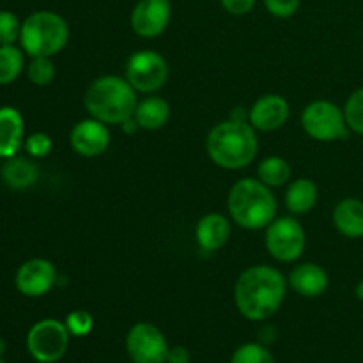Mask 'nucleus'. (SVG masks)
<instances>
[{
    "label": "nucleus",
    "mask_w": 363,
    "mask_h": 363,
    "mask_svg": "<svg viewBox=\"0 0 363 363\" xmlns=\"http://www.w3.org/2000/svg\"><path fill=\"white\" fill-rule=\"evenodd\" d=\"M287 286L286 277L277 268L250 266L234 284V305L248 321H266L282 307Z\"/></svg>",
    "instance_id": "nucleus-1"
},
{
    "label": "nucleus",
    "mask_w": 363,
    "mask_h": 363,
    "mask_svg": "<svg viewBox=\"0 0 363 363\" xmlns=\"http://www.w3.org/2000/svg\"><path fill=\"white\" fill-rule=\"evenodd\" d=\"M230 238V222L220 213H209V215L202 216L195 227V241H197L199 248L204 252H216Z\"/></svg>",
    "instance_id": "nucleus-17"
},
{
    "label": "nucleus",
    "mask_w": 363,
    "mask_h": 363,
    "mask_svg": "<svg viewBox=\"0 0 363 363\" xmlns=\"http://www.w3.org/2000/svg\"><path fill=\"white\" fill-rule=\"evenodd\" d=\"M133 119L137 121L140 130L158 131L169 123L170 119V105L167 99L160 96H147L140 99L135 108Z\"/></svg>",
    "instance_id": "nucleus-19"
},
{
    "label": "nucleus",
    "mask_w": 363,
    "mask_h": 363,
    "mask_svg": "<svg viewBox=\"0 0 363 363\" xmlns=\"http://www.w3.org/2000/svg\"><path fill=\"white\" fill-rule=\"evenodd\" d=\"M257 179L269 188L284 186L291 179V165L282 156H268L257 167Z\"/></svg>",
    "instance_id": "nucleus-22"
},
{
    "label": "nucleus",
    "mask_w": 363,
    "mask_h": 363,
    "mask_svg": "<svg viewBox=\"0 0 363 363\" xmlns=\"http://www.w3.org/2000/svg\"><path fill=\"white\" fill-rule=\"evenodd\" d=\"M289 103L280 94H264L248 110V123L255 131H277L289 119Z\"/></svg>",
    "instance_id": "nucleus-14"
},
{
    "label": "nucleus",
    "mask_w": 363,
    "mask_h": 363,
    "mask_svg": "<svg viewBox=\"0 0 363 363\" xmlns=\"http://www.w3.org/2000/svg\"><path fill=\"white\" fill-rule=\"evenodd\" d=\"M170 16H172L170 0H138L131 11V28L140 38H158L169 27Z\"/></svg>",
    "instance_id": "nucleus-12"
},
{
    "label": "nucleus",
    "mask_w": 363,
    "mask_h": 363,
    "mask_svg": "<svg viewBox=\"0 0 363 363\" xmlns=\"http://www.w3.org/2000/svg\"><path fill=\"white\" fill-rule=\"evenodd\" d=\"M301 126L305 133L318 142L344 140L350 135L344 108L328 99H318L305 106L301 113Z\"/></svg>",
    "instance_id": "nucleus-6"
},
{
    "label": "nucleus",
    "mask_w": 363,
    "mask_h": 363,
    "mask_svg": "<svg viewBox=\"0 0 363 363\" xmlns=\"http://www.w3.org/2000/svg\"><path fill=\"white\" fill-rule=\"evenodd\" d=\"M344 116L346 123L353 133L363 135V87L357 89L344 105Z\"/></svg>",
    "instance_id": "nucleus-26"
},
{
    "label": "nucleus",
    "mask_w": 363,
    "mask_h": 363,
    "mask_svg": "<svg viewBox=\"0 0 363 363\" xmlns=\"http://www.w3.org/2000/svg\"><path fill=\"white\" fill-rule=\"evenodd\" d=\"M230 363H275V358L264 344L247 342L234 351Z\"/></svg>",
    "instance_id": "nucleus-25"
},
{
    "label": "nucleus",
    "mask_w": 363,
    "mask_h": 363,
    "mask_svg": "<svg viewBox=\"0 0 363 363\" xmlns=\"http://www.w3.org/2000/svg\"><path fill=\"white\" fill-rule=\"evenodd\" d=\"M264 7L275 18H291L296 14L300 0H264Z\"/></svg>",
    "instance_id": "nucleus-30"
},
{
    "label": "nucleus",
    "mask_w": 363,
    "mask_h": 363,
    "mask_svg": "<svg viewBox=\"0 0 363 363\" xmlns=\"http://www.w3.org/2000/svg\"><path fill=\"white\" fill-rule=\"evenodd\" d=\"M57 284V269L46 259H28L18 268L14 286L18 293L27 298H41Z\"/></svg>",
    "instance_id": "nucleus-11"
},
{
    "label": "nucleus",
    "mask_w": 363,
    "mask_h": 363,
    "mask_svg": "<svg viewBox=\"0 0 363 363\" xmlns=\"http://www.w3.org/2000/svg\"><path fill=\"white\" fill-rule=\"evenodd\" d=\"M138 92L124 77L105 74L89 84L84 96L85 110L105 124H123L131 119L138 105Z\"/></svg>",
    "instance_id": "nucleus-3"
},
{
    "label": "nucleus",
    "mask_w": 363,
    "mask_h": 363,
    "mask_svg": "<svg viewBox=\"0 0 363 363\" xmlns=\"http://www.w3.org/2000/svg\"><path fill=\"white\" fill-rule=\"evenodd\" d=\"M287 284L303 298H318L328 289V273L315 262H303L291 272Z\"/></svg>",
    "instance_id": "nucleus-16"
},
{
    "label": "nucleus",
    "mask_w": 363,
    "mask_h": 363,
    "mask_svg": "<svg viewBox=\"0 0 363 363\" xmlns=\"http://www.w3.org/2000/svg\"><path fill=\"white\" fill-rule=\"evenodd\" d=\"M332 222L344 238L350 240L363 238V201L354 197L342 199L333 208Z\"/></svg>",
    "instance_id": "nucleus-18"
},
{
    "label": "nucleus",
    "mask_w": 363,
    "mask_h": 363,
    "mask_svg": "<svg viewBox=\"0 0 363 363\" xmlns=\"http://www.w3.org/2000/svg\"><path fill=\"white\" fill-rule=\"evenodd\" d=\"M25 67V52L16 45H0V85L18 80Z\"/></svg>",
    "instance_id": "nucleus-23"
},
{
    "label": "nucleus",
    "mask_w": 363,
    "mask_h": 363,
    "mask_svg": "<svg viewBox=\"0 0 363 363\" xmlns=\"http://www.w3.org/2000/svg\"><path fill=\"white\" fill-rule=\"evenodd\" d=\"M66 325L59 319H41L27 333V351L38 363H55L69 347Z\"/></svg>",
    "instance_id": "nucleus-8"
},
{
    "label": "nucleus",
    "mask_w": 363,
    "mask_h": 363,
    "mask_svg": "<svg viewBox=\"0 0 363 363\" xmlns=\"http://www.w3.org/2000/svg\"><path fill=\"white\" fill-rule=\"evenodd\" d=\"M108 124L89 117V119L78 121L69 133V144L77 155L84 158H96L101 156L110 147Z\"/></svg>",
    "instance_id": "nucleus-13"
},
{
    "label": "nucleus",
    "mask_w": 363,
    "mask_h": 363,
    "mask_svg": "<svg viewBox=\"0 0 363 363\" xmlns=\"http://www.w3.org/2000/svg\"><path fill=\"white\" fill-rule=\"evenodd\" d=\"M126 353L133 363H167L169 342L152 323H135L126 333Z\"/></svg>",
    "instance_id": "nucleus-10"
},
{
    "label": "nucleus",
    "mask_w": 363,
    "mask_h": 363,
    "mask_svg": "<svg viewBox=\"0 0 363 363\" xmlns=\"http://www.w3.org/2000/svg\"><path fill=\"white\" fill-rule=\"evenodd\" d=\"M23 149L30 158H46L53 149L52 137L48 133H43V131H35L25 138Z\"/></svg>",
    "instance_id": "nucleus-29"
},
{
    "label": "nucleus",
    "mask_w": 363,
    "mask_h": 363,
    "mask_svg": "<svg viewBox=\"0 0 363 363\" xmlns=\"http://www.w3.org/2000/svg\"><path fill=\"white\" fill-rule=\"evenodd\" d=\"M69 41V25L52 11H35L21 21L20 46L28 57H53Z\"/></svg>",
    "instance_id": "nucleus-5"
},
{
    "label": "nucleus",
    "mask_w": 363,
    "mask_h": 363,
    "mask_svg": "<svg viewBox=\"0 0 363 363\" xmlns=\"http://www.w3.org/2000/svg\"><path fill=\"white\" fill-rule=\"evenodd\" d=\"M169 62L155 50H138L131 53L124 66V78L142 94H155L169 80Z\"/></svg>",
    "instance_id": "nucleus-7"
},
{
    "label": "nucleus",
    "mask_w": 363,
    "mask_h": 363,
    "mask_svg": "<svg viewBox=\"0 0 363 363\" xmlns=\"http://www.w3.org/2000/svg\"><path fill=\"white\" fill-rule=\"evenodd\" d=\"M21 21L9 11H0V45H14L20 41Z\"/></svg>",
    "instance_id": "nucleus-28"
},
{
    "label": "nucleus",
    "mask_w": 363,
    "mask_h": 363,
    "mask_svg": "<svg viewBox=\"0 0 363 363\" xmlns=\"http://www.w3.org/2000/svg\"><path fill=\"white\" fill-rule=\"evenodd\" d=\"M27 77L38 87H46L55 78V64L52 57H32L27 66Z\"/></svg>",
    "instance_id": "nucleus-24"
},
{
    "label": "nucleus",
    "mask_w": 363,
    "mask_h": 363,
    "mask_svg": "<svg viewBox=\"0 0 363 363\" xmlns=\"http://www.w3.org/2000/svg\"><path fill=\"white\" fill-rule=\"evenodd\" d=\"M25 142V123L20 110L0 106V158L9 160L18 155Z\"/></svg>",
    "instance_id": "nucleus-15"
},
{
    "label": "nucleus",
    "mask_w": 363,
    "mask_h": 363,
    "mask_svg": "<svg viewBox=\"0 0 363 363\" xmlns=\"http://www.w3.org/2000/svg\"><path fill=\"white\" fill-rule=\"evenodd\" d=\"M6 351H7V344H6V340H4L2 337H0V358H2L4 354H6Z\"/></svg>",
    "instance_id": "nucleus-34"
},
{
    "label": "nucleus",
    "mask_w": 363,
    "mask_h": 363,
    "mask_svg": "<svg viewBox=\"0 0 363 363\" xmlns=\"http://www.w3.org/2000/svg\"><path fill=\"white\" fill-rule=\"evenodd\" d=\"M0 363H6V362H4V358H0Z\"/></svg>",
    "instance_id": "nucleus-35"
},
{
    "label": "nucleus",
    "mask_w": 363,
    "mask_h": 363,
    "mask_svg": "<svg viewBox=\"0 0 363 363\" xmlns=\"http://www.w3.org/2000/svg\"><path fill=\"white\" fill-rule=\"evenodd\" d=\"M64 325H66L71 337H87L94 328V318L91 315V312L84 311V308H77V311H71L66 315Z\"/></svg>",
    "instance_id": "nucleus-27"
},
{
    "label": "nucleus",
    "mask_w": 363,
    "mask_h": 363,
    "mask_svg": "<svg viewBox=\"0 0 363 363\" xmlns=\"http://www.w3.org/2000/svg\"><path fill=\"white\" fill-rule=\"evenodd\" d=\"M255 2L257 0H220L223 9L229 14H234V16H245V14H248L254 9Z\"/></svg>",
    "instance_id": "nucleus-31"
},
{
    "label": "nucleus",
    "mask_w": 363,
    "mask_h": 363,
    "mask_svg": "<svg viewBox=\"0 0 363 363\" xmlns=\"http://www.w3.org/2000/svg\"><path fill=\"white\" fill-rule=\"evenodd\" d=\"M305 229L294 216H280L275 218L264 234L266 250L275 261L294 262L301 257L305 250Z\"/></svg>",
    "instance_id": "nucleus-9"
},
{
    "label": "nucleus",
    "mask_w": 363,
    "mask_h": 363,
    "mask_svg": "<svg viewBox=\"0 0 363 363\" xmlns=\"http://www.w3.org/2000/svg\"><path fill=\"white\" fill-rule=\"evenodd\" d=\"M227 209L241 229L261 230L277 218V199L262 181L245 177L230 188Z\"/></svg>",
    "instance_id": "nucleus-4"
},
{
    "label": "nucleus",
    "mask_w": 363,
    "mask_h": 363,
    "mask_svg": "<svg viewBox=\"0 0 363 363\" xmlns=\"http://www.w3.org/2000/svg\"><path fill=\"white\" fill-rule=\"evenodd\" d=\"M206 151L209 160L220 169L241 170L257 156V135L248 121H223L208 133Z\"/></svg>",
    "instance_id": "nucleus-2"
},
{
    "label": "nucleus",
    "mask_w": 363,
    "mask_h": 363,
    "mask_svg": "<svg viewBox=\"0 0 363 363\" xmlns=\"http://www.w3.org/2000/svg\"><path fill=\"white\" fill-rule=\"evenodd\" d=\"M354 294H357L358 300L363 301V279L357 284V287H354Z\"/></svg>",
    "instance_id": "nucleus-33"
},
{
    "label": "nucleus",
    "mask_w": 363,
    "mask_h": 363,
    "mask_svg": "<svg viewBox=\"0 0 363 363\" xmlns=\"http://www.w3.org/2000/svg\"><path fill=\"white\" fill-rule=\"evenodd\" d=\"M0 176L11 190H27L38 183L39 169L30 158L16 155L4 163Z\"/></svg>",
    "instance_id": "nucleus-20"
},
{
    "label": "nucleus",
    "mask_w": 363,
    "mask_h": 363,
    "mask_svg": "<svg viewBox=\"0 0 363 363\" xmlns=\"http://www.w3.org/2000/svg\"><path fill=\"white\" fill-rule=\"evenodd\" d=\"M190 351L184 346H172L167 354V363H190Z\"/></svg>",
    "instance_id": "nucleus-32"
},
{
    "label": "nucleus",
    "mask_w": 363,
    "mask_h": 363,
    "mask_svg": "<svg viewBox=\"0 0 363 363\" xmlns=\"http://www.w3.org/2000/svg\"><path fill=\"white\" fill-rule=\"evenodd\" d=\"M318 197L319 191L314 181L308 179V177H300L287 186L284 202H286V208L291 215L300 216L307 215L308 211L314 209V206L318 204Z\"/></svg>",
    "instance_id": "nucleus-21"
}]
</instances>
